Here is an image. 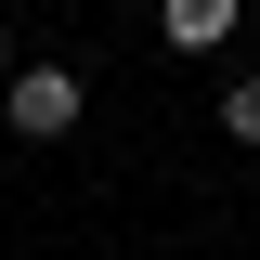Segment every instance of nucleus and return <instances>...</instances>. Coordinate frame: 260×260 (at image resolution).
<instances>
[{
    "mask_svg": "<svg viewBox=\"0 0 260 260\" xmlns=\"http://www.w3.org/2000/svg\"><path fill=\"white\" fill-rule=\"evenodd\" d=\"M0 78H13V26H0Z\"/></svg>",
    "mask_w": 260,
    "mask_h": 260,
    "instance_id": "20e7f679",
    "label": "nucleus"
},
{
    "mask_svg": "<svg viewBox=\"0 0 260 260\" xmlns=\"http://www.w3.org/2000/svg\"><path fill=\"white\" fill-rule=\"evenodd\" d=\"M247 13H260V0H247Z\"/></svg>",
    "mask_w": 260,
    "mask_h": 260,
    "instance_id": "39448f33",
    "label": "nucleus"
},
{
    "mask_svg": "<svg viewBox=\"0 0 260 260\" xmlns=\"http://www.w3.org/2000/svg\"><path fill=\"white\" fill-rule=\"evenodd\" d=\"M78 65H13V78H0V117L26 130V143H52V130H78Z\"/></svg>",
    "mask_w": 260,
    "mask_h": 260,
    "instance_id": "f257e3e1",
    "label": "nucleus"
},
{
    "mask_svg": "<svg viewBox=\"0 0 260 260\" xmlns=\"http://www.w3.org/2000/svg\"><path fill=\"white\" fill-rule=\"evenodd\" d=\"M156 26H169V52H221L234 39V0H156Z\"/></svg>",
    "mask_w": 260,
    "mask_h": 260,
    "instance_id": "f03ea898",
    "label": "nucleus"
},
{
    "mask_svg": "<svg viewBox=\"0 0 260 260\" xmlns=\"http://www.w3.org/2000/svg\"><path fill=\"white\" fill-rule=\"evenodd\" d=\"M221 130H234V143H260V78H234V91H221Z\"/></svg>",
    "mask_w": 260,
    "mask_h": 260,
    "instance_id": "7ed1b4c3",
    "label": "nucleus"
}]
</instances>
